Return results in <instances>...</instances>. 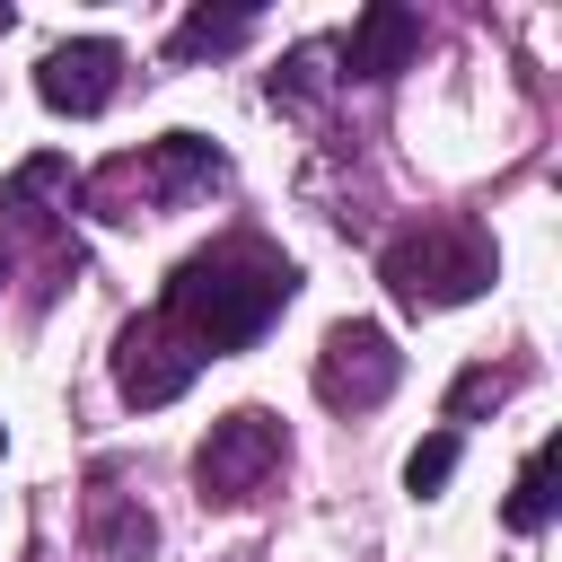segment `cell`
I'll return each instance as SVG.
<instances>
[{"label": "cell", "instance_id": "1", "mask_svg": "<svg viewBox=\"0 0 562 562\" xmlns=\"http://www.w3.org/2000/svg\"><path fill=\"white\" fill-rule=\"evenodd\" d=\"M290 290H299V272H290L263 237H220V246H202V255L176 263L158 316H167L202 360H220V351L255 342V334L290 307Z\"/></svg>", "mask_w": 562, "mask_h": 562}, {"label": "cell", "instance_id": "2", "mask_svg": "<svg viewBox=\"0 0 562 562\" xmlns=\"http://www.w3.org/2000/svg\"><path fill=\"white\" fill-rule=\"evenodd\" d=\"M220 176H228V158H220L211 140H193V132H167V140H149L140 158H114V167H97L88 202H97V220H140V211H176V202L211 193Z\"/></svg>", "mask_w": 562, "mask_h": 562}, {"label": "cell", "instance_id": "3", "mask_svg": "<svg viewBox=\"0 0 562 562\" xmlns=\"http://www.w3.org/2000/svg\"><path fill=\"white\" fill-rule=\"evenodd\" d=\"M378 281L395 290V307H457L492 281V246L465 220H422L378 255Z\"/></svg>", "mask_w": 562, "mask_h": 562}, {"label": "cell", "instance_id": "4", "mask_svg": "<svg viewBox=\"0 0 562 562\" xmlns=\"http://www.w3.org/2000/svg\"><path fill=\"white\" fill-rule=\"evenodd\" d=\"M281 457H290L281 422H272L263 404H237V413H220L211 439L193 448V483H202V501H255V492L281 474Z\"/></svg>", "mask_w": 562, "mask_h": 562}, {"label": "cell", "instance_id": "5", "mask_svg": "<svg viewBox=\"0 0 562 562\" xmlns=\"http://www.w3.org/2000/svg\"><path fill=\"white\" fill-rule=\"evenodd\" d=\"M395 378H404V351L386 342V325L342 316V325L325 334V351H316V395H325L334 413H369V404H386Z\"/></svg>", "mask_w": 562, "mask_h": 562}, {"label": "cell", "instance_id": "6", "mask_svg": "<svg viewBox=\"0 0 562 562\" xmlns=\"http://www.w3.org/2000/svg\"><path fill=\"white\" fill-rule=\"evenodd\" d=\"M193 369H202V351L149 307L140 325H123V342H114V386H123V404H176L184 386H193Z\"/></svg>", "mask_w": 562, "mask_h": 562}, {"label": "cell", "instance_id": "7", "mask_svg": "<svg viewBox=\"0 0 562 562\" xmlns=\"http://www.w3.org/2000/svg\"><path fill=\"white\" fill-rule=\"evenodd\" d=\"M114 79H123V44H105V35H79V44H53V53H44V70H35V97H44L53 114H97V105L114 97Z\"/></svg>", "mask_w": 562, "mask_h": 562}, {"label": "cell", "instance_id": "8", "mask_svg": "<svg viewBox=\"0 0 562 562\" xmlns=\"http://www.w3.org/2000/svg\"><path fill=\"white\" fill-rule=\"evenodd\" d=\"M413 53H422V18H413V9H395V0L360 9V18H351V35H342L351 79H395Z\"/></svg>", "mask_w": 562, "mask_h": 562}, {"label": "cell", "instance_id": "9", "mask_svg": "<svg viewBox=\"0 0 562 562\" xmlns=\"http://www.w3.org/2000/svg\"><path fill=\"white\" fill-rule=\"evenodd\" d=\"M246 35H255L246 9H193V18L167 35V61H202V53H228V44H246Z\"/></svg>", "mask_w": 562, "mask_h": 562}, {"label": "cell", "instance_id": "10", "mask_svg": "<svg viewBox=\"0 0 562 562\" xmlns=\"http://www.w3.org/2000/svg\"><path fill=\"white\" fill-rule=\"evenodd\" d=\"M544 474H553V448H527V465H518V483H509V527H518V536H536V527L553 518V483H544Z\"/></svg>", "mask_w": 562, "mask_h": 562}, {"label": "cell", "instance_id": "11", "mask_svg": "<svg viewBox=\"0 0 562 562\" xmlns=\"http://www.w3.org/2000/svg\"><path fill=\"white\" fill-rule=\"evenodd\" d=\"M325 61H334V44H299V53H290V61L272 70V105H281V97H290V105H299V97H316Z\"/></svg>", "mask_w": 562, "mask_h": 562}, {"label": "cell", "instance_id": "12", "mask_svg": "<svg viewBox=\"0 0 562 562\" xmlns=\"http://www.w3.org/2000/svg\"><path fill=\"white\" fill-rule=\"evenodd\" d=\"M448 474H457V430H439V439H422V448L404 457V483H413V492H439Z\"/></svg>", "mask_w": 562, "mask_h": 562}, {"label": "cell", "instance_id": "13", "mask_svg": "<svg viewBox=\"0 0 562 562\" xmlns=\"http://www.w3.org/2000/svg\"><path fill=\"white\" fill-rule=\"evenodd\" d=\"M149 544H158L149 509H105V553H114V562H140Z\"/></svg>", "mask_w": 562, "mask_h": 562}, {"label": "cell", "instance_id": "14", "mask_svg": "<svg viewBox=\"0 0 562 562\" xmlns=\"http://www.w3.org/2000/svg\"><path fill=\"white\" fill-rule=\"evenodd\" d=\"M501 395H509V378H501V369H465V378H457V395H448V422H465L474 404H501Z\"/></svg>", "mask_w": 562, "mask_h": 562}, {"label": "cell", "instance_id": "15", "mask_svg": "<svg viewBox=\"0 0 562 562\" xmlns=\"http://www.w3.org/2000/svg\"><path fill=\"white\" fill-rule=\"evenodd\" d=\"M0 35H9V9H0Z\"/></svg>", "mask_w": 562, "mask_h": 562}, {"label": "cell", "instance_id": "16", "mask_svg": "<svg viewBox=\"0 0 562 562\" xmlns=\"http://www.w3.org/2000/svg\"><path fill=\"white\" fill-rule=\"evenodd\" d=\"M0 281H9V255H0Z\"/></svg>", "mask_w": 562, "mask_h": 562}]
</instances>
